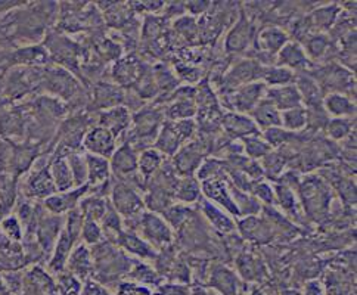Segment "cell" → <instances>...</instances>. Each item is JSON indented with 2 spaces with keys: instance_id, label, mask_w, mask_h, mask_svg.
Listing matches in <instances>:
<instances>
[{
  "instance_id": "9a60e30c",
  "label": "cell",
  "mask_w": 357,
  "mask_h": 295,
  "mask_svg": "<svg viewBox=\"0 0 357 295\" xmlns=\"http://www.w3.org/2000/svg\"><path fill=\"white\" fill-rule=\"evenodd\" d=\"M275 65L285 66L291 71L295 70V71L306 73L310 70V66L313 65V62L307 58V55L300 43L288 42L285 46L277 52Z\"/></svg>"
},
{
  "instance_id": "277c9868",
  "label": "cell",
  "mask_w": 357,
  "mask_h": 295,
  "mask_svg": "<svg viewBox=\"0 0 357 295\" xmlns=\"http://www.w3.org/2000/svg\"><path fill=\"white\" fill-rule=\"evenodd\" d=\"M196 132V121L194 118L177 121L165 120L152 148L164 157H173L185 143L195 138Z\"/></svg>"
},
{
  "instance_id": "3957f363",
  "label": "cell",
  "mask_w": 357,
  "mask_h": 295,
  "mask_svg": "<svg viewBox=\"0 0 357 295\" xmlns=\"http://www.w3.org/2000/svg\"><path fill=\"white\" fill-rule=\"evenodd\" d=\"M214 142L211 141L210 136L198 134L192 141L185 143L178 150L172 160V166L178 177L195 176L196 170L199 168L208 154L213 152Z\"/></svg>"
},
{
  "instance_id": "816d5d0a",
  "label": "cell",
  "mask_w": 357,
  "mask_h": 295,
  "mask_svg": "<svg viewBox=\"0 0 357 295\" xmlns=\"http://www.w3.org/2000/svg\"><path fill=\"white\" fill-rule=\"evenodd\" d=\"M3 231L12 240H19L21 238V224L15 217H8L3 222Z\"/></svg>"
},
{
  "instance_id": "7dc6e473",
  "label": "cell",
  "mask_w": 357,
  "mask_h": 295,
  "mask_svg": "<svg viewBox=\"0 0 357 295\" xmlns=\"http://www.w3.org/2000/svg\"><path fill=\"white\" fill-rule=\"evenodd\" d=\"M100 222H102L104 229H107L108 232H114L117 235L122 232V217L116 211V208L111 206V204L108 206L107 213Z\"/></svg>"
},
{
  "instance_id": "30bf717a",
  "label": "cell",
  "mask_w": 357,
  "mask_h": 295,
  "mask_svg": "<svg viewBox=\"0 0 357 295\" xmlns=\"http://www.w3.org/2000/svg\"><path fill=\"white\" fill-rule=\"evenodd\" d=\"M289 42L288 33L277 27H266L255 34V49H257V62L262 64L264 58L276 60L277 52Z\"/></svg>"
},
{
  "instance_id": "ab89813d",
  "label": "cell",
  "mask_w": 357,
  "mask_h": 295,
  "mask_svg": "<svg viewBox=\"0 0 357 295\" xmlns=\"http://www.w3.org/2000/svg\"><path fill=\"white\" fill-rule=\"evenodd\" d=\"M66 161H68L71 175H73V180H74V186L80 188L83 185H87V166H86V158L84 155H80L77 152H71L66 154Z\"/></svg>"
},
{
  "instance_id": "ba28073f",
  "label": "cell",
  "mask_w": 357,
  "mask_h": 295,
  "mask_svg": "<svg viewBox=\"0 0 357 295\" xmlns=\"http://www.w3.org/2000/svg\"><path fill=\"white\" fill-rule=\"evenodd\" d=\"M136 224L140 229L145 240L149 241L151 244L164 245L172 242L173 240L172 228L169 226V223L161 217V214L143 211L140 214V217L138 219Z\"/></svg>"
},
{
  "instance_id": "60d3db41",
  "label": "cell",
  "mask_w": 357,
  "mask_h": 295,
  "mask_svg": "<svg viewBox=\"0 0 357 295\" xmlns=\"http://www.w3.org/2000/svg\"><path fill=\"white\" fill-rule=\"evenodd\" d=\"M297 136V133H293V132H288L282 127H272V129H267L263 132L262 138L269 143V146L275 148V150H277V148H284V146H288L291 142H294V138Z\"/></svg>"
},
{
  "instance_id": "4fadbf2b",
  "label": "cell",
  "mask_w": 357,
  "mask_h": 295,
  "mask_svg": "<svg viewBox=\"0 0 357 295\" xmlns=\"http://www.w3.org/2000/svg\"><path fill=\"white\" fill-rule=\"evenodd\" d=\"M255 37V27L250 18L244 12L241 14L237 24L228 33L225 40V48L229 53H241L250 46V43Z\"/></svg>"
},
{
  "instance_id": "c3c4849f",
  "label": "cell",
  "mask_w": 357,
  "mask_h": 295,
  "mask_svg": "<svg viewBox=\"0 0 357 295\" xmlns=\"http://www.w3.org/2000/svg\"><path fill=\"white\" fill-rule=\"evenodd\" d=\"M82 235H83V240L87 244H96L100 241V238H102V228L98 224V222L84 220L83 228H82Z\"/></svg>"
},
{
  "instance_id": "4316f807",
  "label": "cell",
  "mask_w": 357,
  "mask_h": 295,
  "mask_svg": "<svg viewBox=\"0 0 357 295\" xmlns=\"http://www.w3.org/2000/svg\"><path fill=\"white\" fill-rule=\"evenodd\" d=\"M275 190V201L281 210L288 214L289 217H293L295 222L301 220V213L298 208V199L294 194L293 188H289L284 184H276L273 186Z\"/></svg>"
},
{
  "instance_id": "83f0119b",
  "label": "cell",
  "mask_w": 357,
  "mask_h": 295,
  "mask_svg": "<svg viewBox=\"0 0 357 295\" xmlns=\"http://www.w3.org/2000/svg\"><path fill=\"white\" fill-rule=\"evenodd\" d=\"M201 197V184L195 176L178 177L174 186L173 198L181 204L196 202Z\"/></svg>"
},
{
  "instance_id": "74e56055",
  "label": "cell",
  "mask_w": 357,
  "mask_h": 295,
  "mask_svg": "<svg viewBox=\"0 0 357 295\" xmlns=\"http://www.w3.org/2000/svg\"><path fill=\"white\" fill-rule=\"evenodd\" d=\"M353 124L354 118H329L325 130L328 138L333 142L347 139L349 136L353 133Z\"/></svg>"
},
{
  "instance_id": "7402d4cb",
  "label": "cell",
  "mask_w": 357,
  "mask_h": 295,
  "mask_svg": "<svg viewBox=\"0 0 357 295\" xmlns=\"http://www.w3.org/2000/svg\"><path fill=\"white\" fill-rule=\"evenodd\" d=\"M322 107L332 118H354L356 104L345 93H328L323 96Z\"/></svg>"
},
{
  "instance_id": "4dcf8cb0",
  "label": "cell",
  "mask_w": 357,
  "mask_h": 295,
  "mask_svg": "<svg viewBox=\"0 0 357 295\" xmlns=\"http://www.w3.org/2000/svg\"><path fill=\"white\" fill-rule=\"evenodd\" d=\"M262 82L266 84V87H281L286 84H293L295 82V73L288 70L285 66H264Z\"/></svg>"
},
{
  "instance_id": "5bb4252c",
  "label": "cell",
  "mask_w": 357,
  "mask_h": 295,
  "mask_svg": "<svg viewBox=\"0 0 357 295\" xmlns=\"http://www.w3.org/2000/svg\"><path fill=\"white\" fill-rule=\"evenodd\" d=\"M221 129L229 139H244L248 136L260 134V129L247 114H238V112H226L221 117Z\"/></svg>"
},
{
  "instance_id": "8d00e7d4",
  "label": "cell",
  "mask_w": 357,
  "mask_h": 295,
  "mask_svg": "<svg viewBox=\"0 0 357 295\" xmlns=\"http://www.w3.org/2000/svg\"><path fill=\"white\" fill-rule=\"evenodd\" d=\"M122 99H125V95L121 93V90L116 86L111 84H102L96 89V95H95V100L96 104L99 105V108H114L121 105Z\"/></svg>"
},
{
  "instance_id": "db71d44e",
  "label": "cell",
  "mask_w": 357,
  "mask_h": 295,
  "mask_svg": "<svg viewBox=\"0 0 357 295\" xmlns=\"http://www.w3.org/2000/svg\"><path fill=\"white\" fill-rule=\"evenodd\" d=\"M164 9H165V17L167 18H173V17L181 18V17H183L185 10H186L185 3H177V5L170 3V5H165Z\"/></svg>"
},
{
  "instance_id": "7a4b0ae2",
  "label": "cell",
  "mask_w": 357,
  "mask_h": 295,
  "mask_svg": "<svg viewBox=\"0 0 357 295\" xmlns=\"http://www.w3.org/2000/svg\"><path fill=\"white\" fill-rule=\"evenodd\" d=\"M298 194L307 217L313 222H322L329 214L331 189L318 176H307L298 184Z\"/></svg>"
},
{
  "instance_id": "603a6c76",
  "label": "cell",
  "mask_w": 357,
  "mask_h": 295,
  "mask_svg": "<svg viewBox=\"0 0 357 295\" xmlns=\"http://www.w3.org/2000/svg\"><path fill=\"white\" fill-rule=\"evenodd\" d=\"M27 192L30 197L44 199L57 192V186L53 184L49 167H42L31 175V177L27 181Z\"/></svg>"
},
{
  "instance_id": "f5cc1de1",
  "label": "cell",
  "mask_w": 357,
  "mask_h": 295,
  "mask_svg": "<svg viewBox=\"0 0 357 295\" xmlns=\"http://www.w3.org/2000/svg\"><path fill=\"white\" fill-rule=\"evenodd\" d=\"M211 3L210 2H187L185 3L186 10H189L192 15H204L207 10L210 9Z\"/></svg>"
},
{
  "instance_id": "8fae6325",
  "label": "cell",
  "mask_w": 357,
  "mask_h": 295,
  "mask_svg": "<svg viewBox=\"0 0 357 295\" xmlns=\"http://www.w3.org/2000/svg\"><path fill=\"white\" fill-rule=\"evenodd\" d=\"M109 168L117 180L135 179L138 172V152L127 142L122 143L109 158Z\"/></svg>"
},
{
  "instance_id": "e0dca14e",
  "label": "cell",
  "mask_w": 357,
  "mask_h": 295,
  "mask_svg": "<svg viewBox=\"0 0 357 295\" xmlns=\"http://www.w3.org/2000/svg\"><path fill=\"white\" fill-rule=\"evenodd\" d=\"M98 124L100 127L109 130L116 136V138H118V136L126 133L130 129L131 112L125 105L105 109L104 112H100Z\"/></svg>"
},
{
  "instance_id": "681fc988",
  "label": "cell",
  "mask_w": 357,
  "mask_h": 295,
  "mask_svg": "<svg viewBox=\"0 0 357 295\" xmlns=\"http://www.w3.org/2000/svg\"><path fill=\"white\" fill-rule=\"evenodd\" d=\"M71 267H74L79 274H86L89 267V256L86 251V247H79L71 257Z\"/></svg>"
},
{
  "instance_id": "d6986e66",
  "label": "cell",
  "mask_w": 357,
  "mask_h": 295,
  "mask_svg": "<svg viewBox=\"0 0 357 295\" xmlns=\"http://www.w3.org/2000/svg\"><path fill=\"white\" fill-rule=\"evenodd\" d=\"M264 98L269 99L272 104L281 112L304 107L303 99H301V95H300L298 89L295 87L294 83L286 84V86H281V87L266 89Z\"/></svg>"
},
{
  "instance_id": "ee69618b",
  "label": "cell",
  "mask_w": 357,
  "mask_h": 295,
  "mask_svg": "<svg viewBox=\"0 0 357 295\" xmlns=\"http://www.w3.org/2000/svg\"><path fill=\"white\" fill-rule=\"evenodd\" d=\"M62 223L61 217H46L43 219L39 224V236L40 241L44 245H51V242L53 241V238L58 235L60 232V226Z\"/></svg>"
},
{
  "instance_id": "8992f818",
  "label": "cell",
  "mask_w": 357,
  "mask_h": 295,
  "mask_svg": "<svg viewBox=\"0 0 357 295\" xmlns=\"http://www.w3.org/2000/svg\"><path fill=\"white\" fill-rule=\"evenodd\" d=\"M111 198H113L111 206L127 222L138 219L145 211L143 198L138 189L125 180H117V184L111 188Z\"/></svg>"
},
{
  "instance_id": "52a82bcc",
  "label": "cell",
  "mask_w": 357,
  "mask_h": 295,
  "mask_svg": "<svg viewBox=\"0 0 357 295\" xmlns=\"http://www.w3.org/2000/svg\"><path fill=\"white\" fill-rule=\"evenodd\" d=\"M263 71L264 66L255 60H244L235 64V66L230 68L226 74H223L220 92H226V90H232L248 83L262 82Z\"/></svg>"
},
{
  "instance_id": "484cf974",
  "label": "cell",
  "mask_w": 357,
  "mask_h": 295,
  "mask_svg": "<svg viewBox=\"0 0 357 295\" xmlns=\"http://www.w3.org/2000/svg\"><path fill=\"white\" fill-rule=\"evenodd\" d=\"M165 161V157L155 150V148H148L138 155V172L140 177L145 180V184L158 172V168Z\"/></svg>"
},
{
  "instance_id": "1f68e13d",
  "label": "cell",
  "mask_w": 357,
  "mask_h": 295,
  "mask_svg": "<svg viewBox=\"0 0 357 295\" xmlns=\"http://www.w3.org/2000/svg\"><path fill=\"white\" fill-rule=\"evenodd\" d=\"M286 164H288V157L284 152H276V151H271L260 160L264 177L267 176V179H272V180H277L282 176V172Z\"/></svg>"
},
{
  "instance_id": "7bdbcfd3",
  "label": "cell",
  "mask_w": 357,
  "mask_h": 295,
  "mask_svg": "<svg viewBox=\"0 0 357 295\" xmlns=\"http://www.w3.org/2000/svg\"><path fill=\"white\" fill-rule=\"evenodd\" d=\"M75 238L77 236H74L71 232H68L66 229L64 232H61V236L58 240V245H57V251H55L53 263H52L55 267H61L64 265L66 256H68L70 251H71V247L75 241Z\"/></svg>"
},
{
  "instance_id": "5b68a950",
  "label": "cell",
  "mask_w": 357,
  "mask_h": 295,
  "mask_svg": "<svg viewBox=\"0 0 357 295\" xmlns=\"http://www.w3.org/2000/svg\"><path fill=\"white\" fill-rule=\"evenodd\" d=\"M266 89L267 87L263 82H254L226 90V92H220L221 105L228 108L229 112L248 116L253 108L264 98Z\"/></svg>"
},
{
  "instance_id": "d590c367",
  "label": "cell",
  "mask_w": 357,
  "mask_h": 295,
  "mask_svg": "<svg viewBox=\"0 0 357 295\" xmlns=\"http://www.w3.org/2000/svg\"><path fill=\"white\" fill-rule=\"evenodd\" d=\"M109 202L100 197H91L80 201V211L84 220L100 222L107 213Z\"/></svg>"
},
{
  "instance_id": "f6af8a7d",
  "label": "cell",
  "mask_w": 357,
  "mask_h": 295,
  "mask_svg": "<svg viewBox=\"0 0 357 295\" xmlns=\"http://www.w3.org/2000/svg\"><path fill=\"white\" fill-rule=\"evenodd\" d=\"M176 36L192 42L198 36V24L191 17H181L174 21Z\"/></svg>"
},
{
  "instance_id": "44dd1931",
  "label": "cell",
  "mask_w": 357,
  "mask_h": 295,
  "mask_svg": "<svg viewBox=\"0 0 357 295\" xmlns=\"http://www.w3.org/2000/svg\"><path fill=\"white\" fill-rule=\"evenodd\" d=\"M248 116L255 123V126L263 132L272 127H281V111L266 98L253 108Z\"/></svg>"
},
{
  "instance_id": "836d02e7",
  "label": "cell",
  "mask_w": 357,
  "mask_h": 295,
  "mask_svg": "<svg viewBox=\"0 0 357 295\" xmlns=\"http://www.w3.org/2000/svg\"><path fill=\"white\" fill-rule=\"evenodd\" d=\"M241 145L245 157H248L250 160H254V161L262 160L263 157L273 151L269 146V143L262 138V134H254V136H248V138H244Z\"/></svg>"
},
{
  "instance_id": "f35d334b",
  "label": "cell",
  "mask_w": 357,
  "mask_h": 295,
  "mask_svg": "<svg viewBox=\"0 0 357 295\" xmlns=\"http://www.w3.org/2000/svg\"><path fill=\"white\" fill-rule=\"evenodd\" d=\"M194 214V210L189 208V207H185L182 206V204H177V206H172L169 208H165L163 213H161V217L169 223V226L172 228H181L182 224L187 223V220L192 217Z\"/></svg>"
},
{
  "instance_id": "9c48e42d",
  "label": "cell",
  "mask_w": 357,
  "mask_h": 295,
  "mask_svg": "<svg viewBox=\"0 0 357 295\" xmlns=\"http://www.w3.org/2000/svg\"><path fill=\"white\" fill-rule=\"evenodd\" d=\"M201 194H204L208 201H213L216 206L225 208L229 214L239 215L235 202H233V198L230 195L228 176L225 173L221 176L201 181Z\"/></svg>"
},
{
  "instance_id": "cb8c5ba5",
  "label": "cell",
  "mask_w": 357,
  "mask_h": 295,
  "mask_svg": "<svg viewBox=\"0 0 357 295\" xmlns=\"http://www.w3.org/2000/svg\"><path fill=\"white\" fill-rule=\"evenodd\" d=\"M86 166H87V181L89 186L105 185L111 176L109 160L104 157L86 154Z\"/></svg>"
},
{
  "instance_id": "b9f144b4",
  "label": "cell",
  "mask_w": 357,
  "mask_h": 295,
  "mask_svg": "<svg viewBox=\"0 0 357 295\" xmlns=\"http://www.w3.org/2000/svg\"><path fill=\"white\" fill-rule=\"evenodd\" d=\"M223 173H225V161L219 160V158L207 157L205 160L201 163L199 168L196 170L195 177L198 179V181H204L208 179L221 176Z\"/></svg>"
},
{
  "instance_id": "d4e9b609",
  "label": "cell",
  "mask_w": 357,
  "mask_h": 295,
  "mask_svg": "<svg viewBox=\"0 0 357 295\" xmlns=\"http://www.w3.org/2000/svg\"><path fill=\"white\" fill-rule=\"evenodd\" d=\"M49 170H51V176L53 179V184L57 186V190L66 192L74 188V180H73L68 161H66V154H57V157L53 158Z\"/></svg>"
},
{
  "instance_id": "d6a6232c",
  "label": "cell",
  "mask_w": 357,
  "mask_h": 295,
  "mask_svg": "<svg viewBox=\"0 0 357 295\" xmlns=\"http://www.w3.org/2000/svg\"><path fill=\"white\" fill-rule=\"evenodd\" d=\"M118 242L121 247H125L127 251L136 254V256H142V257H149V256H154V251L152 248L149 247V244L142 240L140 236H138L133 231H127L125 232L122 231L120 235H118Z\"/></svg>"
},
{
  "instance_id": "7c38bea8",
  "label": "cell",
  "mask_w": 357,
  "mask_h": 295,
  "mask_svg": "<svg viewBox=\"0 0 357 295\" xmlns=\"http://www.w3.org/2000/svg\"><path fill=\"white\" fill-rule=\"evenodd\" d=\"M83 146L89 154L111 158L117 150V138L109 130L96 126L89 130L83 138Z\"/></svg>"
},
{
  "instance_id": "ac0fdd59",
  "label": "cell",
  "mask_w": 357,
  "mask_h": 295,
  "mask_svg": "<svg viewBox=\"0 0 357 295\" xmlns=\"http://www.w3.org/2000/svg\"><path fill=\"white\" fill-rule=\"evenodd\" d=\"M89 188L91 186L83 185L80 188L61 192V194H53L49 198L44 199V207L55 215H61L66 211H71L77 207V204L80 202L82 197L87 194Z\"/></svg>"
},
{
  "instance_id": "f1b7e54d",
  "label": "cell",
  "mask_w": 357,
  "mask_h": 295,
  "mask_svg": "<svg viewBox=\"0 0 357 295\" xmlns=\"http://www.w3.org/2000/svg\"><path fill=\"white\" fill-rule=\"evenodd\" d=\"M301 46H303L307 58L311 62L319 61L329 52L331 39L323 33H315V34H311L310 37H307Z\"/></svg>"
},
{
  "instance_id": "bcb514c9",
  "label": "cell",
  "mask_w": 357,
  "mask_h": 295,
  "mask_svg": "<svg viewBox=\"0 0 357 295\" xmlns=\"http://www.w3.org/2000/svg\"><path fill=\"white\" fill-rule=\"evenodd\" d=\"M250 195H253L259 202H263L264 207H273V206H276L273 185L267 184V181H264V180L257 181V184L254 185Z\"/></svg>"
},
{
  "instance_id": "6da1fadb",
  "label": "cell",
  "mask_w": 357,
  "mask_h": 295,
  "mask_svg": "<svg viewBox=\"0 0 357 295\" xmlns=\"http://www.w3.org/2000/svg\"><path fill=\"white\" fill-rule=\"evenodd\" d=\"M165 121L161 107H142L135 116H131L133 127L129 129L125 142L131 145L136 152L152 148L155 139Z\"/></svg>"
},
{
  "instance_id": "f546056e",
  "label": "cell",
  "mask_w": 357,
  "mask_h": 295,
  "mask_svg": "<svg viewBox=\"0 0 357 295\" xmlns=\"http://www.w3.org/2000/svg\"><path fill=\"white\" fill-rule=\"evenodd\" d=\"M340 8L337 5H327L322 6L319 9H316L313 14L310 15V21L311 26H313L316 33L320 31H328L329 28H332L336 26V22L340 17Z\"/></svg>"
},
{
  "instance_id": "f907efd6",
  "label": "cell",
  "mask_w": 357,
  "mask_h": 295,
  "mask_svg": "<svg viewBox=\"0 0 357 295\" xmlns=\"http://www.w3.org/2000/svg\"><path fill=\"white\" fill-rule=\"evenodd\" d=\"M174 74H177L181 80H185L187 83L196 82V80H199V77H201V73H199L198 68H194L191 65H185V64L177 65Z\"/></svg>"
},
{
  "instance_id": "2e32d148",
  "label": "cell",
  "mask_w": 357,
  "mask_h": 295,
  "mask_svg": "<svg viewBox=\"0 0 357 295\" xmlns=\"http://www.w3.org/2000/svg\"><path fill=\"white\" fill-rule=\"evenodd\" d=\"M145 73L147 71L143 70L142 61L136 56L129 55L116 62L113 68V78L120 86L135 87Z\"/></svg>"
},
{
  "instance_id": "ffe728a7",
  "label": "cell",
  "mask_w": 357,
  "mask_h": 295,
  "mask_svg": "<svg viewBox=\"0 0 357 295\" xmlns=\"http://www.w3.org/2000/svg\"><path fill=\"white\" fill-rule=\"evenodd\" d=\"M201 213L205 217V220L208 222V224H211V228L221 232V233H230L237 229L235 220L232 219V215L228 214V211H223L219 206L213 204L208 199H203L199 204Z\"/></svg>"
},
{
  "instance_id": "e575fe53",
  "label": "cell",
  "mask_w": 357,
  "mask_h": 295,
  "mask_svg": "<svg viewBox=\"0 0 357 295\" xmlns=\"http://www.w3.org/2000/svg\"><path fill=\"white\" fill-rule=\"evenodd\" d=\"M281 127L293 133L304 130L307 127L306 107H300V108L281 112Z\"/></svg>"
}]
</instances>
